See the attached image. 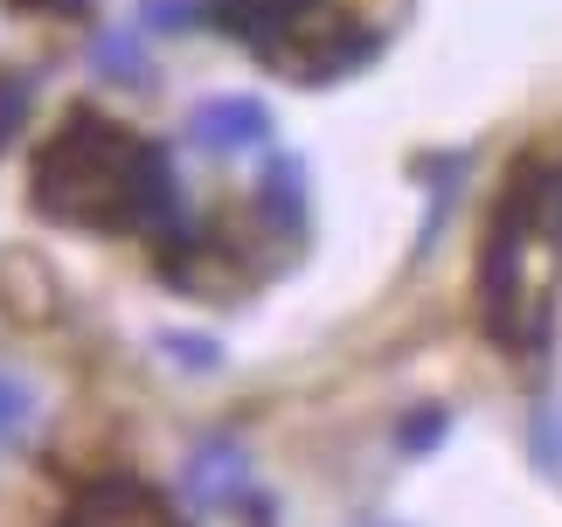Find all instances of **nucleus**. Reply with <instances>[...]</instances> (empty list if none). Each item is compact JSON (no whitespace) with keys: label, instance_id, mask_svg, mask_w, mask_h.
I'll return each mask as SVG.
<instances>
[{"label":"nucleus","instance_id":"f257e3e1","mask_svg":"<svg viewBox=\"0 0 562 527\" xmlns=\"http://www.w3.org/2000/svg\"><path fill=\"white\" fill-rule=\"evenodd\" d=\"M35 209L77 229H175V173L104 112H70L35 146Z\"/></svg>","mask_w":562,"mask_h":527},{"label":"nucleus","instance_id":"f03ea898","mask_svg":"<svg viewBox=\"0 0 562 527\" xmlns=\"http://www.w3.org/2000/svg\"><path fill=\"white\" fill-rule=\"evenodd\" d=\"M562 284V167H521L501 194L480 257V305L507 347H528L549 326Z\"/></svg>","mask_w":562,"mask_h":527},{"label":"nucleus","instance_id":"7ed1b4c3","mask_svg":"<svg viewBox=\"0 0 562 527\" xmlns=\"http://www.w3.org/2000/svg\"><path fill=\"white\" fill-rule=\"evenodd\" d=\"M188 146L194 153H215V160H236V153H257L271 139V112L244 91H223V98H202L188 112Z\"/></svg>","mask_w":562,"mask_h":527},{"label":"nucleus","instance_id":"20e7f679","mask_svg":"<svg viewBox=\"0 0 562 527\" xmlns=\"http://www.w3.org/2000/svg\"><path fill=\"white\" fill-rule=\"evenodd\" d=\"M63 527H181V520L139 479H98V486H83V500L70 507Z\"/></svg>","mask_w":562,"mask_h":527},{"label":"nucleus","instance_id":"39448f33","mask_svg":"<svg viewBox=\"0 0 562 527\" xmlns=\"http://www.w3.org/2000/svg\"><path fill=\"white\" fill-rule=\"evenodd\" d=\"M250 486V466H244V445H229V437H209L202 451L188 458V500L194 507H223Z\"/></svg>","mask_w":562,"mask_h":527},{"label":"nucleus","instance_id":"423d86ee","mask_svg":"<svg viewBox=\"0 0 562 527\" xmlns=\"http://www.w3.org/2000/svg\"><path fill=\"white\" fill-rule=\"evenodd\" d=\"M29 98H35L29 77H21V70H0V146L21 132V119H29Z\"/></svg>","mask_w":562,"mask_h":527},{"label":"nucleus","instance_id":"0eeeda50","mask_svg":"<svg viewBox=\"0 0 562 527\" xmlns=\"http://www.w3.org/2000/svg\"><path fill=\"white\" fill-rule=\"evenodd\" d=\"M29 410H35V395H29V382L21 375H0V445L29 424Z\"/></svg>","mask_w":562,"mask_h":527},{"label":"nucleus","instance_id":"6e6552de","mask_svg":"<svg viewBox=\"0 0 562 527\" xmlns=\"http://www.w3.org/2000/svg\"><path fill=\"white\" fill-rule=\"evenodd\" d=\"M167 347H175V361H181V368H215V347H209V340H181V334H167Z\"/></svg>","mask_w":562,"mask_h":527},{"label":"nucleus","instance_id":"1a4fd4ad","mask_svg":"<svg viewBox=\"0 0 562 527\" xmlns=\"http://www.w3.org/2000/svg\"><path fill=\"white\" fill-rule=\"evenodd\" d=\"M14 8H77V0H14Z\"/></svg>","mask_w":562,"mask_h":527},{"label":"nucleus","instance_id":"9d476101","mask_svg":"<svg viewBox=\"0 0 562 527\" xmlns=\"http://www.w3.org/2000/svg\"><path fill=\"white\" fill-rule=\"evenodd\" d=\"M355 527H396V520H355Z\"/></svg>","mask_w":562,"mask_h":527}]
</instances>
